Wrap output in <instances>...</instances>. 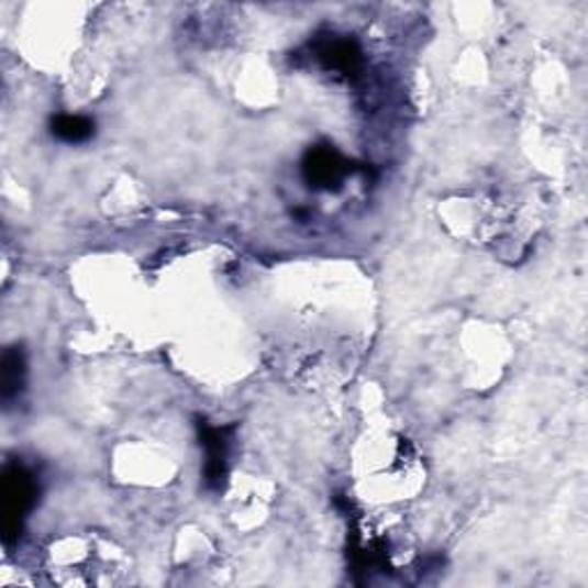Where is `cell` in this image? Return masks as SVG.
Segmentation results:
<instances>
[{"label":"cell","mask_w":588,"mask_h":588,"mask_svg":"<svg viewBox=\"0 0 588 588\" xmlns=\"http://www.w3.org/2000/svg\"><path fill=\"white\" fill-rule=\"evenodd\" d=\"M51 134H54L58 141L69 143V145H79L86 143L95 136V122L86 115H56L51 120Z\"/></svg>","instance_id":"5"},{"label":"cell","mask_w":588,"mask_h":588,"mask_svg":"<svg viewBox=\"0 0 588 588\" xmlns=\"http://www.w3.org/2000/svg\"><path fill=\"white\" fill-rule=\"evenodd\" d=\"M315 54L324 69L339 71L343 76H354L362 69V51L352 40L329 37L324 42H318Z\"/></svg>","instance_id":"4"},{"label":"cell","mask_w":588,"mask_h":588,"mask_svg":"<svg viewBox=\"0 0 588 588\" xmlns=\"http://www.w3.org/2000/svg\"><path fill=\"white\" fill-rule=\"evenodd\" d=\"M198 434L200 446L204 448V485L210 490H221L228 478V465H230V434L235 432V425H210L208 421H198Z\"/></svg>","instance_id":"2"},{"label":"cell","mask_w":588,"mask_h":588,"mask_svg":"<svg viewBox=\"0 0 588 588\" xmlns=\"http://www.w3.org/2000/svg\"><path fill=\"white\" fill-rule=\"evenodd\" d=\"M37 499V480L35 476L21 467H8L3 474V515H5V533L16 535L25 515L31 513Z\"/></svg>","instance_id":"1"},{"label":"cell","mask_w":588,"mask_h":588,"mask_svg":"<svg viewBox=\"0 0 588 588\" xmlns=\"http://www.w3.org/2000/svg\"><path fill=\"white\" fill-rule=\"evenodd\" d=\"M301 170H303L306 182H309L313 189L336 191L341 189L347 173H352V166L339 149L329 145H318L306 152V157L301 162Z\"/></svg>","instance_id":"3"},{"label":"cell","mask_w":588,"mask_h":588,"mask_svg":"<svg viewBox=\"0 0 588 588\" xmlns=\"http://www.w3.org/2000/svg\"><path fill=\"white\" fill-rule=\"evenodd\" d=\"M0 366H3L0 368V393H3L5 402H10L23 389V377H25L23 352L19 347L8 350L3 354V364Z\"/></svg>","instance_id":"6"}]
</instances>
